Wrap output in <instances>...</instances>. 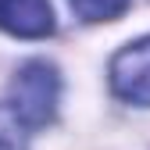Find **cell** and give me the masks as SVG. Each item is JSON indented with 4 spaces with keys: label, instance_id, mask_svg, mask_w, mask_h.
Returning <instances> with one entry per match:
<instances>
[{
    "label": "cell",
    "instance_id": "1",
    "mask_svg": "<svg viewBox=\"0 0 150 150\" xmlns=\"http://www.w3.org/2000/svg\"><path fill=\"white\" fill-rule=\"evenodd\" d=\"M61 100V75L47 61H25L11 79V115L22 122V129H43L57 115Z\"/></svg>",
    "mask_w": 150,
    "mask_h": 150
},
{
    "label": "cell",
    "instance_id": "2",
    "mask_svg": "<svg viewBox=\"0 0 150 150\" xmlns=\"http://www.w3.org/2000/svg\"><path fill=\"white\" fill-rule=\"evenodd\" d=\"M107 75H111V89L122 100L150 107V36L122 47L111 57Z\"/></svg>",
    "mask_w": 150,
    "mask_h": 150
},
{
    "label": "cell",
    "instance_id": "3",
    "mask_svg": "<svg viewBox=\"0 0 150 150\" xmlns=\"http://www.w3.org/2000/svg\"><path fill=\"white\" fill-rule=\"evenodd\" d=\"M0 29L18 40H47L54 32L50 0H0Z\"/></svg>",
    "mask_w": 150,
    "mask_h": 150
},
{
    "label": "cell",
    "instance_id": "4",
    "mask_svg": "<svg viewBox=\"0 0 150 150\" xmlns=\"http://www.w3.org/2000/svg\"><path fill=\"white\" fill-rule=\"evenodd\" d=\"M68 4L82 22H115L129 11L132 0H68Z\"/></svg>",
    "mask_w": 150,
    "mask_h": 150
},
{
    "label": "cell",
    "instance_id": "5",
    "mask_svg": "<svg viewBox=\"0 0 150 150\" xmlns=\"http://www.w3.org/2000/svg\"><path fill=\"white\" fill-rule=\"evenodd\" d=\"M0 150H25V129L11 107H0Z\"/></svg>",
    "mask_w": 150,
    "mask_h": 150
}]
</instances>
